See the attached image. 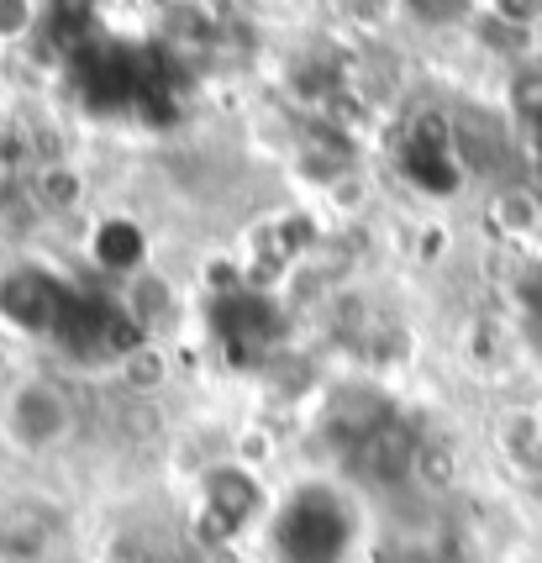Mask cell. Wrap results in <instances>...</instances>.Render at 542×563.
Masks as SVG:
<instances>
[{
  "label": "cell",
  "mask_w": 542,
  "mask_h": 563,
  "mask_svg": "<svg viewBox=\"0 0 542 563\" xmlns=\"http://www.w3.org/2000/svg\"><path fill=\"white\" fill-rule=\"evenodd\" d=\"M0 432L16 442L22 453H43V448H53V442L69 432V400H64V390H53L43 379H26L5 400Z\"/></svg>",
  "instance_id": "obj_1"
},
{
  "label": "cell",
  "mask_w": 542,
  "mask_h": 563,
  "mask_svg": "<svg viewBox=\"0 0 542 563\" xmlns=\"http://www.w3.org/2000/svg\"><path fill=\"white\" fill-rule=\"evenodd\" d=\"M53 527H58V516L43 500H5L0 506V559L11 563L43 559L53 542Z\"/></svg>",
  "instance_id": "obj_2"
},
{
  "label": "cell",
  "mask_w": 542,
  "mask_h": 563,
  "mask_svg": "<svg viewBox=\"0 0 542 563\" xmlns=\"http://www.w3.org/2000/svg\"><path fill=\"white\" fill-rule=\"evenodd\" d=\"M495 221L506 227V238H532L542 227V206L527 190H506V196L495 200Z\"/></svg>",
  "instance_id": "obj_3"
},
{
  "label": "cell",
  "mask_w": 542,
  "mask_h": 563,
  "mask_svg": "<svg viewBox=\"0 0 542 563\" xmlns=\"http://www.w3.org/2000/svg\"><path fill=\"white\" fill-rule=\"evenodd\" d=\"M100 258L111 264V269H132L137 258H143V232L137 227H126V221H106V232H100Z\"/></svg>",
  "instance_id": "obj_4"
},
{
  "label": "cell",
  "mask_w": 542,
  "mask_h": 563,
  "mask_svg": "<svg viewBox=\"0 0 542 563\" xmlns=\"http://www.w3.org/2000/svg\"><path fill=\"white\" fill-rule=\"evenodd\" d=\"M122 379L132 390H158L164 379H169V364H164V353L158 347H132L122 358Z\"/></svg>",
  "instance_id": "obj_5"
},
{
  "label": "cell",
  "mask_w": 542,
  "mask_h": 563,
  "mask_svg": "<svg viewBox=\"0 0 542 563\" xmlns=\"http://www.w3.org/2000/svg\"><path fill=\"white\" fill-rule=\"evenodd\" d=\"M37 200L53 206V211H69V206L79 200V174L69 169V164H48L43 179H37Z\"/></svg>",
  "instance_id": "obj_6"
},
{
  "label": "cell",
  "mask_w": 542,
  "mask_h": 563,
  "mask_svg": "<svg viewBox=\"0 0 542 563\" xmlns=\"http://www.w3.org/2000/svg\"><path fill=\"white\" fill-rule=\"evenodd\" d=\"M511 100H517V111L527 122H542V74H521L511 85Z\"/></svg>",
  "instance_id": "obj_7"
},
{
  "label": "cell",
  "mask_w": 542,
  "mask_h": 563,
  "mask_svg": "<svg viewBox=\"0 0 542 563\" xmlns=\"http://www.w3.org/2000/svg\"><path fill=\"white\" fill-rule=\"evenodd\" d=\"M32 22H37V5H26V0L0 5V37H16V32H26Z\"/></svg>",
  "instance_id": "obj_8"
},
{
  "label": "cell",
  "mask_w": 542,
  "mask_h": 563,
  "mask_svg": "<svg viewBox=\"0 0 542 563\" xmlns=\"http://www.w3.org/2000/svg\"><path fill=\"white\" fill-rule=\"evenodd\" d=\"M417 468L427 474V479H438V485H443L447 474H453V459H447L443 448H421V453H417Z\"/></svg>",
  "instance_id": "obj_9"
},
{
  "label": "cell",
  "mask_w": 542,
  "mask_h": 563,
  "mask_svg": "<svg viewBox=\"0 0 542 563\" xmlns=\"http://www.w3.org/2000/svg\"><path fill=\"white\" fill-rule=\"evenodd\" d=\"M226 485H237V474H232V468H226ZM237 490H247V479L237 485ZM222 500L232 506V516H243V511H247V500H237V495H222Z\"/></svg>",
  "instance_id": "obj_10"
}]
</instances>
